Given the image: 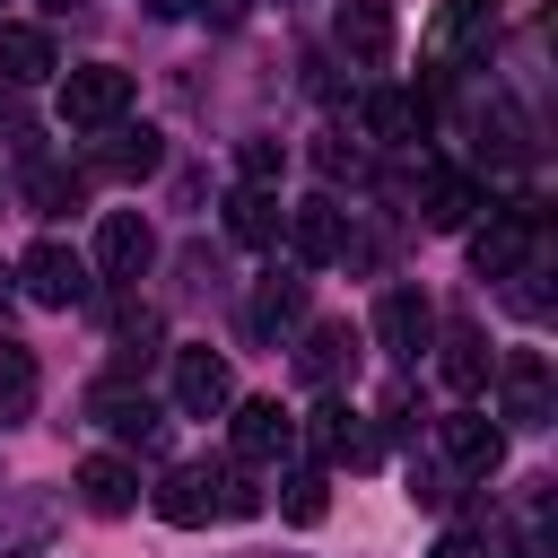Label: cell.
Here are the masks:
<instances>
[{
	"mask_svg": "<svg viewBox=\"0 0 558 558\" xmlns=\"http://www.w3.org/2000/svg\"><path fill=\"white\" fill-rule=\"evenodd\" d=\"M17 279H26V296L35 305H52V314H70L78 296H87V262L61 244V235H44V244H26V262H17Z\"/></svg>",
	"mask_w": 558,
	"mask_h": 558,
	"instance_id": "obj_3",
	"label": "cell"
},
{
	"mask_svg": "<svg viewBox=\"0 0 558 558\" xmlns=\"http://www.w3.org/2000/svg\"><path fill=\"white\" fill-rule=\"evenodd\" d=\"M244 323H253L262 340H270V331H288V323H305V279H288V270H279V279H262Z\"/></svg>",
	"mask_w": 558,
	"mask_h": 558,
	"instance_id": "obj_20",
	"label": "cell"
},
{
	"mask_svg": "<svg viewBox=\"0 0 558 558\" xmlns=\"http://www.w3.org/2000/svg\"><path fill=\"white\" fill-rule=\"evenodd\" d=\"M26 410H35V349L0 340V427H17Z\"/></svg>",
	"mask_w": 558,
	"mask_h": 558,
	"instance_id": "obj_22",
	"label": "cell"
},
{
	"mask_svg": "<svg viewBox=\"0 0 558 558\" xmlns=\"http://www.w3.org/2000/svg\"><path fill=\"white\" fill-rule=\"evenodd\" d=\"M497 384H506V427H549V357L541 349H506Z\"/></svg>",
	"mask_w": 558,
	"mask_h": 558,
	"instance_id": "obj_10",
	"label": "cell"
},
{
	"mask_svg": "<svg viewBox=\"0 0 558 558\" xmlns=\"http://www.w3.org/2000/svg\"><path fill=\"white\" fill-rule=\"evenodd\" d=\"M357 122H366V140H392V148H410V140L427 131V96H410V87H375Z\"/></svg>",
	"mask_w": 558,
	"mask_h": 558,
	"instance_id": "obj_17",
	"label": "cell"
},
{
	"mask_svg": "<svg viewBox=\"0 0 558 558\" xmlns=\"http://www.w3.org/2000/svg\"><path fill=\"white\" fill-rule=\"evenodd\" d=\"M174 410H183V418H218V410H235V375H227L218 349H174Z\"/></svg>",
	"mask_w": 558,
	"mask_h": 558,
	"instance_id": "obj_5",
	"label": "cell"
},
{
	"mask_svg": "<svg viewBox=\"0 0 558 558\" xmlns=\"http://www.w3.org/2000/svg\"><path fill=\"white\" fill-rule=\"evenodd\" d=\"M105 166H113V174H148V166H157V131H113Z\"/></svg>",
	"mask_w": 558,
	"mask_h": 558,
	"instance_id": "obj_26",
	"label": "cell"
},
{
	"mask_svg": "<svg viewBox=\"0 0 558 558\" xmlns=\"http://www.w3.org/2000/svg\"><path fill=\"white\" fill-rule=\"evenodd\" d=\"M148 506H157L166 523H209V514H218V462H174V471L148 488Z\"/></svg>",
	"mask_w": 558,
	"mask_h": 558,
	"instance_id": "obj_12",
	"label": "cell"
},
{
	"mask_svg": "<svg viewBox=\"0 0 558 558\" xmlns=\"http://www.w3.org/2000/svg\"><path fill=\"white\" fill-rule=\"evenodd\" d=\"M349 366H357V331H349V323H314V331H305V349H296V375L331 392Z\"/></svg>",
	"mask_w": 558,
	"mask_h": 558,
	"instance_id": "obj_18",
	"label": "cell"
},
{
	"mask_svg": "<svg viewBox=\"0 0 558 558\" xmlns=\"http://www.w3.org/2000/svg\"><path fill=\"white\" fill-rule=\"evenodd\" d=\"M235 462L253 471V462H279L288 445H296V410H279V401H235Z\"/></svg>",
	"mask_w": 558,
	"mask_h": 558,
	"instance_id": "obj_11",
	"label": "cell"
},
{
	"mask_svg": "<svg viewBox=\"0 0 558 558\" xmlns=\"http://www.w3.org/2000/svg\"><path fill=\"white\" fill-rule=\"evenodd\" d=\"M148 253H157V227H148L140 209H105V227H96V270H105V279H140Z\"/></svg>",
	"mask_w": 558,
	"mask_h": 558,
	"instance_id": "obj_9",
	"label": "cell"
},
{
	"mask_svg": "<svg viewBox=\"0 0 558 558\" xmlns=\"http://www.w3.org/2000/svg\"><path fill=\"white\" fill-rule=\"evenodd\" d=\"M331 44H340L357 70H384V61H392V44H401V26H392V9H384V0H340V9H331Z\"/></svg>",
	"mask_w": 558,
	"mask_h": 558,
	"instance_id": "obj_7",
	"label": "cell"
},
{
	"mask_svg": "<svg viewBox=\"0 0 558 558\" xmlns=\"http://www.w3.org/2000/svg\"><path fill=\"white\" fill-rule=\"evenodd\" d=\"M471 209H480V183H471V174H436V183H427V227H436V235L471 227Z\"/></svg>",
	"mask_w": 558,
	"mask_h": 558,
	"instance_id": "obj_23",
	"label": "cell"
},
{
	"mask_svg": "<svg viewBox=\"0 0 558 558\" xmlns=\"http://www.w3.org/2000/svg\"><path fill=\"white\" fill-rule=\"evenodd\" d=\"M78 506H87V514H131V506H140V471H131L122 453H87V462H78Z\"/></svg>",
	"mask_w": 558,
	"mask_h": 558,
	"instance_id": "obj_15",
	"label": "cell"
},
{
	"mask_svg": "<svg viewBox=\"0 0 558 558\" xmlns=\"http://www.w3.org/2000/svg\"><path fill=\"white\" fill-rule=\"evenodd\" d=\"M436 558H488V549H480V541H462V532H453V541H436Z\"/></svg>",
	"mask_w": 558,
	"mask_h": 558,
	"instance_id": "obj_31",
	"label": "cell"
},
{
	"mask_svg": "<svg viewBox=\"0 0 558 558\" xmlns=\"http://www.w3.org/2000/svg\"><path fill=\"white\" fill-rule=\"evenodd\" d=\"M61 70V52H52V35L44 26H0V87H35V78H52Z\"/></svg>",
	"mask_w": 558,
	"mask_h": 558,
	"instance_id": "obj_16",
	"label": "cell"
},
{
	"mask_svg": "<svg viewBox=\"0 0 558 558\" xmlns=\"http://www.w3.org/2000/svg\"><path fill=\"white\" fill-rule=\"evenodd\" d=\"M532 227H541V201H506V218H488V227L471 235V270H480V279H514Z\"/></svg>",
	"mask_w": 558,
	"mask_h": 558,
	"instance_id": "obj_4",
	"label": "cell"
},
{
	"mask_svg": "<svg viewBox=\"0 0 558 558\" xmlns=\"http://www.w3.org/2000/svg\"><path fill=\"white\" fill-rule=\"evenodd\" d=\"M514 558H541V541H514Z\"/></svg>",
	"mask_w": 558,
	"mask_h": 558,
	"instance_id": "obj_33",
	"label": "cell"
},
{
	"mask_svg": "<svg viewBox=\"0 0 558 558\" xmlns=\"http://www.w3.org/2000/svg\"><path fill=\"white\" fill-rule=\"evenodd\" d=\"M9 279H17V270H9V262H0V305H9Z\"/></svg>",
	"mask_w": 558,
	"mask_h": 558,
	"instance_id": "obj_34",
	"label": "cell"
},
{
	"mask_svg": "<svg viewBox=\"0 0 558 558\" xmlns=\"http://www.w3.org/2000/svg\"><path fill=\"white\" fill-rule=\"evenodd\" d=\"M305 436H314L323 462H349V471H375V462H384V436H375L349 401H323V410L305 418Z\"/></svg>",
	"mask_w": 558,
	"mask_h": 558,
	"instance_id": "obj_6",
	"label": "cell"
},
{
	"mask_svg": "<svg viewBox=\"0 0 558 558\" xmlns=\"http://www.w3.org/2000/svg\"><path fill=\"white\" fill-rule=\"evenodd\" d=\"M218 514H227V523L262 514V488H253V471H244V462H218Z\"/></svg>",
	"mask_w": 558,
	"mask_h": 558,
	"instance_id": "obj_25",
	"label": "cell"
},
{
	"mask_svg": "<svg viewBox=\"0 0 558 558\" xmlns=\"http://www.w3.org/2000/svg\"><path fill=\"white\" fill-rule=\"evenodd\" d=\"M44 9H70V0H44Z\"/></svg>",
	"mask_w": 558,
	"mask_h": 558,
	"instance_id": "obj_35",
	"label": "cell"
},
{
	"mask_svg": "<svg viewBox=\"0 0 558 558\" xmlns=\"http://www.w3.org/2000/svg\"><path fill=\"white\" fill-rule=\"evenodd\" d=\"M87 418H96V427H113V436H131V445H157V436H166L157 401H148V392H131V384H96V392H87Z\"/></svg>",
	"mask_w": 558,
	"mask_h": 558,
	"instance_id": "obj_14",
	"label": "cell"
},
{
	"mask_svg": "<svg viewBox=\"0 0 558 558\" xmlns=\"http://www.w3.org/2000/svg\"><path fill=\"white\" fill-rule=\"evenodd\" d=\"M227 235H235V244H270V235H279V192L235 183V192H227Z\"/></svg>",
	"mask_w": 558,
	"mask_h": 558,
	"instance_id": "obj_19",
	"label": "cell"
},
{
	"mask_svg": "<svg viewBox=\"0 0 558 558\" xmlns=\"http://www.w3.org/2000/svg\"><path fill=\"white\" fill-rule=\"evenodd\" d=\"M436 445H445V462H453L462 480H488V471L506 462V427H497L488 410H471V401L436 418Z\"/></svg>",
	"mask_w": 558,
	"mask_h": 558,
	"instance_id": "obj_2",
	"label": "cell"
},
{
	"mask_svg": "<svg viewBox=\"0 0 558 558\" xmlns=\"http://www.w3.org/2000/svg\"><path fill=\"white\" fill-rule=\"evenodd\" d=\"M235 166H244V183H262V192H270V183H279V166H288V148H279V140H244V148H235Z\"/></svg>",
	"mask_w": 558,
	"mask_h": 558,
	"instance_id": "obj_27",
	"label": "cell"
},
{
	"mask_svg": "<svg viewBox=\"0 0 558 558\" xmlns=\"http://www.w3.org/2000/svg\"><path fill=\"white\" fill-rule=\"evenodd\" d=\"M35 201H44V209H61V201H78V183H70L61 166H35Z\"/></svg>",
	"mask_w": 558,
	"mask_h": 558,
	"instance_id": "obj_28",
	"label": "cell"
},
{
	"mask_svg": "<svg viewBox=\"0 0 558 558\" xmlns=\"http://www.w3.org/2000/svg\"><path fill=\"white\" fill-rule=\"evenodd\" d=\"M436 349H445V357H436V375H445L453 392H480V384H488V340H480V331H445Z\"/></svg>",
	"mask_w": 558,
	"mask_h": 558,
	"instance_id": "obj_21",
	"label": "cell"
},
{
	"mask_svg": "<svg viewBox=\"0 0 558 558\" xmlns=\"http://www.w3.org/2000/svg\"><path fill=\"white\" fill-rule=\"evenodd\" d=\"M192 9H209V26H235V17L253 9V0H192Z\"/></svg>",
	"mask_w": 558,
	"mask_h": 558,
	"instance_id": "obj_30",
	"label": "cell"
},
{
	"mask_svg": "<svg viewBox=\"0 0 558 558\" xmlns=\"http://www.w3.org/2000/svg\"><path fill=\"white\" fill-rule=\"evenodd\" d=\"M288 244H296L305 270L340 262V253H349V218H340V201H296V209H288Z\"/></svg>",
	"mask_w": 558,
	"mask_h": 558,
	"instance_id": "obj_13",
	"label": "cell"
},
{
	"mask_svg": "<svg viewBox=\"0 0 558 558\" xmlns=\"http://www.w3.org/2000/svg\"><path fill=\"white\" fill-rule=\"evenodd\" d=\"M122 113H131V70L87 61V70L61 78V122H70V131H113Z\"/></svg>",
	"mask_w": 558,
	"mask_h": 558,
	"instance_id": "obj_1",
	"label": "cell"
},
{
	"mask_svg": "<svg viewBox=\"0 0 558 558\" xmlns=\"http://www.w3.org/2000/svg\"><path fill=\"white\" fill-rule=\"evenodd\" d=\"M148 9H157V17H183V9H192V0H148Z\"/></svg>",
	"mask_w": 558,
	"mask_h": 558,
	"instance_id": "obj_32",
	"label": "cell"
},
{
	"mask_svg": "<svg viewBox=\"0 0 558 558\" xmlns=\"http://www.w3.org/2000/svg\"><path fill=\"white\" fill-rule=\"evenodd\" d=\"M375 340H384L401 366H418V349L436 340V305H427L418 288H384V296H375Z\"/></svg>",
	"mask_w": 558,
	"mask_h": 558,
	"instance_id": "obj_8",
	"label": "cell"
},
{
	"mask_svg": "<svg viewBox=\"0 0 558 558\" xmlns=\"http://www.w3.org/2000/svg\"><path fill=\"white\" fill-rule=\"evenodd\" d=\"M279 514H288V523H323V514H331L323 471H288V480H279Z\"/></svg>",
	"mask_w": 558,
	"mask_h": 558,
	"instance_id": "obj_24",
	"label": "cell"
},
{
	"mask_svg": "<svg viewBox=\"0 0 558 558\" xmlns=\"http://www.w3.org/2000/svg\"><path fill=\"white\" fill-rule=\"evenodd\" d=\"M0 140H26V113H17V96L0 87Z\"/></svg>",
	"mask_w": 558,
	"mask_h": 558,
	"instance_id": "obj_29",
	"label": "cell"
}]
</instances>
